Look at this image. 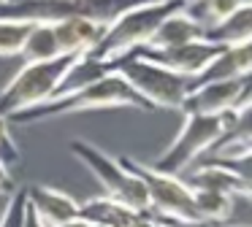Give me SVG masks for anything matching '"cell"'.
I'll return each mask as SVG.
<instances>
[{
	"label": "cell",
	"instance_id": "cell-1",
	"mask_svg": "<svg viewBox=\"0 0 252 227\" xmlns=\"http://www.w3.org/2000/svg\"><path fill=\"white\" fill-rule=\"evenodd\" d=\"M103 108H138V111H155L120 73H109L106 79H100L98 84L82 89L79 95L60 97V100H46L41 106L22 111L17 116H11L8 122L14 124H35L46 122V119H60L71 116V114H84V111H103Z\"/></svg>",
	"mask_w": 252,
	"mask_h": 227
},
{
	"label": "cell",
	"instance_id": "cell-2",
	"mask_svg": "<svg viewBox=\"0 0 252 227\" xmlns=\"http://www.w3.org/2000/svg\"><path fill=\"white\" fill-rule=\"evenodd\" d=\"M187 5V0H160L152 5H141V8H133L127 14H122L114 25L106 27L103 38L98 41V46L93 49L95 59H103V62L114 65L120 57H127L136 49L147 46L152 41V35L158 32V27L168 19L171 14L182 11Z\"/></svg>",
	"mask_w": 252,
	"mask_h": 227
},
{
	"label": "cell",
	"instance_id": "cell-3",
	"mask_svg": "<svg viewBox=\"0 0 252 227\" xmlns=\"http://www.w3.org/2000/svg\"><path fill=\"white\" fill-rule=\"evenodd\" d=\"M120 162L141 178L149 198V211L155 214L158 225H201L195 214V198L190 184L182 176L155 170L149 162H138L133 157H120Z\"/></svg>",
	"mask_w": 252,
	"mask_h": 227
},
{
	"label": "cell",
	"instance_id": "cell-4",
	"mask_svg": "<svg viewBox=\"0 0 252 227\" xmlns=\"http://www.w3.org/2000/svg\"><path fill=\"white\" fill-rule=\"evenodd\" d=\"M114 73H120L155 111H158V108L182 111L187 95L192 92V79L179 76L168 68H160V65H155V62H147V59H141V57H133V54L117 59Z\"/></svg>",
	"mask_w": 252,
	"mask_h": 227
},
{
	"label": "cell",
	"instance_id": "cell-5",
	"mask_svg": "<svg viewBox=\"0 0 252 227\" xmlns=\"http://www.w3.org/2000/svg\"><path fill=\"white\" fill-rule=\"evenodd\" d=\"M76 57H57L49 62H25L22 68L14 73V79L0 89V116H11L22 111L46 103L55 95L57 84H60L63 73Z\"/></svg>",
	"mask_w": 252,
	"mask_h": 227
},
{
	"label": "cell",
	"instance_id": "cell-6",
	"mask_svg": "<svg viewBox=\"0 0 252 227\" xmlns=\"http://www.w3.org/2000/svg\"><path fill=\"white\" fill-rule=\"evenodd\" d=\"M68 149H71V154L76 157L100 184H103V189H106L109 198L120 200V203L141 211V214L149 211V198H147V189H144L141 178L133 176V173L120 162V157L106 154L103 149H98L95 143L82 141V138L71 141Z\"/></svg>",
	"mask_w": 252,
	"mask_h": 227
},
{
	"label": "cell",
	"instance_id": "cell-7",
	"mask_svg": "<svg viewBox=\"0 0 252 227\" xmlns=\"http://www.w3.org/2000/svg\"><path fill=\"white\" fill-rule=\"evenodd\" d=\"M230 114H220V116H198V114H185V124H182L179 135L171 141V146L149 165L160 173L168 176H182L192 160L206 157L209 149L220 141V135L228 127Z\"/></svg>",
	"mask_w": 252,
	"mask_h": 227
},
{
	"label": "cell",
	"instance_id": "cell-8",
	"mask_svg": "<svg viewBox=\"0 0 252 227\" xmlns=\"http://www.w3.org/2000/svg\"><path fill=\"white\" fill-rule=\"evenodd\" d=\"M252 100V76L244 79H225L201 84L187 95L182 114H198V116H220V114L239 111Z\"/></svg>",
	"mask_w": 252,
	"mask_h": 227
},
{
	"label": "cell",
	"instance_id": "cell-9",
	"mask_svg": "<svg viewBox=\"0 0 252 227\" xmlns=\"http://www.w3.org/2000/svg\"><path fill=\"white\" fill-rule=\"evenodd\" d=\"M222 52V46L209 41H195V43H185V46H174V49H136L133 57H141L147 62H155L160 68H168L179 76L195 79L203 70L212 65V59Z\"/></svg>",
	"mask_w": 252,
	"mask_h": 227
},
{
	"label": "cell",
	"instance_id": "cell-10",
	"mask_svg": "<svg viewBox=\"0 0 252 227\" xmlns=\"http://www.w3.org/2000/svg\"><path fill=\"white\" fill-rule=\"evenodd\" d=\"M79 216L87 219L90 225H100V227H152V225H158L152 211L141 214V211L120 203V200L109 198V195L90 198L84 203H79Z\"/></svg>",
	"mask_w": 252,
	"mask_h": 227
},
{
	"label": "cell",
	"instance_id": "cell-11",
	"mask_svg": "<svg viewBox=\"0 0 252 227\" xmlns=\"http://www.w3.org/2000/svg\"><path fill=\"white\" fill-rule=\"evenodd\" d=\"M28 205L41 227H60L63 222L79 216V200L49 184H30Z\"/></svg>",
	"mask_w": 252,
	"mask_h": 227
},
{
	"label": "cell",
	"instance_id": "cell-12",
	"mask_svg": "<svg viewBox=\"0 0 252 227\" xmlns=\"http://www.w3.org/2000/svg\"><path fill=\"white\" fill-rule=\"evenodd\" d=\"M52 30H55V38H57V46H60L63 57H84V54H90L98 46L106 27L95 25L90 19H82V16H68V19L55 22Z\"/></svg>",
	"mask_w": 252,
	"mask_h": 227
},
{
	"label": "cell",
	"instance_id": "cell-13",
	"mask_svg": "<svg viewBox=\"0 0 252 227\" xmlns=\"http://www.w3.org/2000/svg\"><path fill=\"white\" fill-rule=\"evenodd\" d=\"M252 76V38L244 43H233V46H222V52L212 59L201 76L192 79V89L201 84H212V81H225V79H244Z\"/></svg>",
	"mask_w": 252,
	"mask_h": 227
},
{
	"label": "cell",
	"instance_id": "cell-14",
	"mask_svg": "<svg viewBox=\"0 0 252 227\" xmlns=\"http://www.w3.org/2000/svg\"><path fill=\"white\" fill-rule=\"evenodd\" d=\"M109 73H114V65L111 62H103V59H95L93 54H84V57H76L68 70L63 73L60 84H57L55 95L49 100H60V97H71V95H79L82 89L98 84L100 79H106Z\"/></svg>",
	"mask_w": 252,
	"mask_h": 227
},
{
	"label": "cell",
	"instance_id": "cell-15",
	"mask_svg": "<svg viewBox=\"0 0 252 227\" xmlns=\"http://www.w3.org/2000/svg\"><path fill=\"white\" fill-rule=\"evenodd\" d=\"M206 30L198 22H192L185 11L171 14L163 25L158 27V32L152 35V41L147 43V49H174V46H185V43H195L203 41ZM144 49V46H141Z\"/></svg>",
	"mask_w": 252,
	"mask_h": 227
},
{
	"label": "cell",
	"instance_id": "cell-16",
	"mask_svg": "<svg viewBox=\"0 0 252 227\" xmlns=\"http://www.w3.org/2000/svg\"><path fill=\"white\" fill-rule=\"evenodd\" d=\"M252 143V100L247 106H241L239 111H230L228 127L220 135V141L209 149L206 157L214 154H236V151H244Z\"/></svg>",
	"mask_w": 252,
	"mask_h": 227
},
{
	"label": "cell",
	"instance_id": "cell-17",
	"mask_svg": "<svg viewBox=\"0 0 252 227\" xmlns=\"http://www.w3.org/2000/svg\"><path fill=\"white\" fill-rule=\"evenodd\" d=\"M250 38H252V0L239 5L228 19L214 25L212 30H206L203 41L217 43V46H233V43H244Z\"/></svg>",
	"mask_w": 252,
	"mask_h": 227
},
{
	"label": "cell",
	"instance_id": "cell-18",
	"mask_svg": "<svg viewBox=\"0 0 252 227\" xmlns=\"http://www.w3.org/2000/svg\"><path fill=\"white\" fill-rule=\"evenodd\" d=\"M192 189V187H190ZM195 198V214L201 225L209 227H222L233 214V200L230 195H220V192H209V189H192Z\"/></svg>",
	"mask_w": 252,
	"mask_h": 227
},
{
	"label": "cell",
	"instance_id": "cell-19",
	"mask_svg": "<svg viewBox=\"0 0 252 227\" xmlns=\"http://www.w3.org/2000/svg\"><path fill=\"white\" fill-rule=\"evenodd\" d=\"M244 3H250V0H187V5L182 11H185L192 22H198L203 30H212L214 25L228 19V16Z\"/></svg>",
	"mask_w": 252,
	"mask_h": 227
},
{
	"label": "cell",
	"instance_id": "cell-20",
	"mask_svg": "<svg viewBox=\"0 0 252 227\" xmlns=\"http://www.w3.org/2000/svg\"><path fill=\"white\" fill-rule=\"evenodd\" d=\"M19 57H22L25 62H49V59L63 57L52 25H33V30H30Z\"/></svg>",
	"mask_w": 252,
	"mask_h": 227
},
{
	"label": "cell",
	"instance_id": "cell-21",
	"mask_svg": "<svg viewBox=\"0 0 252 227\" xmlns=\"http://www.w3.org/2000/svg\"><path fill=\"white\" fill-rule=\"evenodd\" d=\"M33 25L30 22L0 19V57H19Z\"/></svg>",
	"mask_w": 252,
	"mask_h": 227
},
{
	"label": "cell",
	"instance_id": "cell-22",
	"mask_svg": "<svg viewBox=\"0 0 252 227\" xmlns=\"http://www.w3.org/2000/svg\"><path fill=\"white\" fill-rule=\"evenodd\" d=\"M28 222V189H17L0 216V227H25Z\"/></svg>",
	"mask_w": 252,
	"mask_h": 227
},
{
	"label": "cell",
	"instance_id": "cell-23",
	"mask_svg": "<svg viewBox=\"0 0 252 227\" xmlns=\"http://www.w3.org/2000/svg\"><path fill=\"white\" fill-rule=\"evenodd\" d=\"M0 160L6 162V165H17L19 162V146L11 138V133H8L6 116H0Z\"/></svg>",
	"mask_w": 252,
	"mask_h": 227
},
{
	"label": "cell",
	"instance_id": "cell-24",
	"mask_svg": "<svg viewBox=\"0 0 252 227\" xmlns=\"http://www.w3.org/2000/svg\"><path fill=\"white\" fill-rule=\"evenodd\" d=\"M14 192H17V184H14L11 168H8L6 162L0 160V195H6V198H11Z\"/></svg>",
	"mask_w": 252,
	"mask_h": 227
},
{
	"label": "cell",
	"instance_id": "cell-25",
	"mask_svg": "<svg viewBox=\"0 0 252 227\" xmlns=\"http://www.w3.org/2000/svg\"><path fill=\"white\" fill-rule=\"evenodd\" d=\"M60 227H93L87 219H82V216H76V219H68V222H63Z\"/></svg>",
	"mask_w": 252,
	"mask_h": 227
},
{
	"label": "cell",
	"instance_id": "cell-26",
	"mask_svg": "<svg viewBox=\"0 0 252 227\" xmlns=\"http://www.w3.org/2000/svg\"><path fill=\"white\" fill-rule=\"evenodd\" d=\"M25 227H41L38 219L33 216V211H30V205H28V222H25Z\"/></svg>",
	"mask_w": 252,
	"mask_h": 227
},
{
	"label": "cell",
	"instance_id": "cell-27",
	"mask_svg": "<svg viewBox=\"0 0 252 227\" xmlns=\"http://www.w3.org/2000/svg\"><path fill=\"white\" fill-rule=\"evenodd\" d=\"M241 198H250L252 200V184H241Z\"/></svg>",
	"mask_w": 252,
	"mask_h": 227
},
{
	"label": "cell",
	"instance_id": "cell-28",
	"mask_svg": "<svg viewBox=\"0 0 252 227\" xmlns=\"http://www.w3.org/2000/svg\"><path fill=\"white\" fill-rule=\"evenodd\" d=\"M152 227H209V225H152Z\"/></svg>",
	"mask_w": 252,
	"mask_h": 227
},
{
	"label": "cell",
	"instance_id": "cell-29",
	"mask_svg": "<svg viewBox=\"0 0 252 227\" xmlns=\"http://www.w3.org/2000/svg\"><path fill=\"white\" fill-rule=\"evenodd\" d=\"M247 149H252V143H250V146H247Z\"/></svg>",
	"mask_w": 252,
	"mask_h": 227
},
{
	"label": "cell",
	"instance_id": "cell-30",
	"mask_svg": "<svg viewBox=\"0 0 252 227\" xmlns=\"http://www.w3.org/2000/svg\"><path fill=\"white\" fill-rule=\"evenodd\" d=\"M93 227H100V225H93Z\"/></svg>",
	"mask_w": 252,
	"mask_h": 227
}]
</instances>
